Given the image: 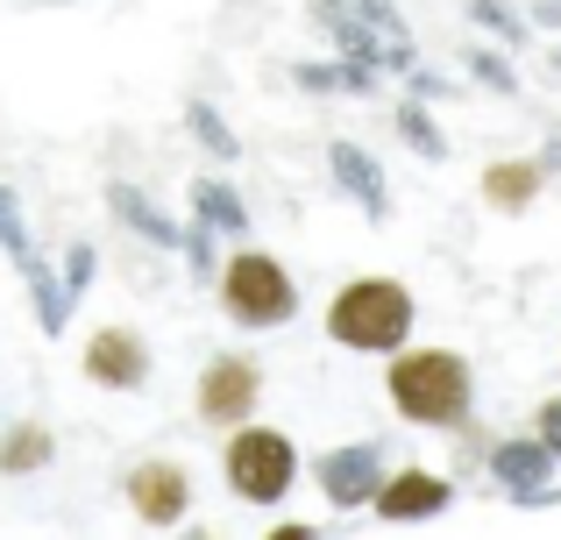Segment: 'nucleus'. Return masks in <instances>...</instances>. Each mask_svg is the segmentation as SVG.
Instances as JSON below:
<instances>
[{
	"mask_svg": "<svg viewBox=\"0 0 561 540\" xmlns=\"http://www.w3.org/2000/svg\"><path fill=\"white\" fill-rule=\"evenodd\" d=\"M548 441L561 448V405H548Z\"/></svg>",
	"mask_w": 561,
	"mask_h": 540,
	"instance_id": "11",
	"label": "nucleus"
},
{
	"mask_svg": "<svg viewBox=\"0 0 561 540\" xmlns=\"http://www.w3.org/2000/svg\"><path fill=\"white\" fill-rule=\"evenodd\" d=\"M391 399L405 405V420H455L469 405V377L455 356H398L391 363Z\"/></svg>",
	"mask_w": 561,
	"mask_h": 540,
	"instance_id": "1",
	"label": "nucleus"
},
{
	"mask_svg": "<svg viewBox=\"0 0 561 540\" xmlns=\"http://www.w3.org/2000/svg\"><path fill=\"white\" fill-rule=\"evenodd\" d=\"M85 370H93L100 384H136V377H142V342H136V334H93Z\"/></svg>",
	"mask_w": 561,
	"mask_h": 540,
	"instance_id": "7",
	"label": "nucleus"
},
{
	"mask_svg": "<svg viewBox=\"0 0 561 540\" xmlns=\"http://www.w3.org/2000/svg\"><path fill=\"white\" fill-rule=\"evenodd\" d=\"M228 306L234 320L263 328V320H285L291 313V277L271 264V256H234L228 264Z\"/></svg>",
	"mask_w": 561,
	"mask_h": 540,
	"instance_id": "3",
	"label": "nucleus"
},
{
	"mask_svg": "<svg viewBox=\"0 0 561 540\" xmlns=\"http://www.w3.org/2000/svg\"><path fill=\"white\" fill-rule=\"evenodd\" d=\"M136 513L157 519V527L185 513V476L171 470V462H150V470H136Z\"/></svg>",
	"mask_w": 561,
	"mask_h": 540,
	"instance_id": "6",
	"label": "nucleus"
},
{
	"mask_svg": "<svg viewBox=\"0 0 561 540\" xmlns=\"http://www.w3.org/2000/svg\"><path fill=\"white\" fill-rule=\"evenodd\" d=\"M228 476L242 498H277V491L291 484V441H277V434H242V441L228 448Z\"/></svg>",
	"mask_w": 561,
	"mask_h": 540,
	"instance_id": "4",
	"label": "nucleus"
},
{
	"mask_svg": "<svg viewBox=\"0 0 561 540\" xmlns=\"http://www.w3.org/2000/svg\"><path fill=\"white\" fill-rule=\"evenodd\" d=\"M440 498H448V491H440L434 476H398V484H383V491H377V505H383V513H391V519H412V513H434Z\"/></svg>",
	"mask_w": 561,
	"mask_h": 540,
	"instance_id": "8",
	"label": "nucleus"
},
{
	"mask_svg": "<svg viewBox=\"0 0 561 540\" xmlns=\"http://www.w3.org/2000/svg\"><path fill=\"white\" fill-rule=\"evenodd\" d=\"M249 405H256V370L249 363H214L206 370V384H199V413L206 420H249Z\"/></svg>",
	"mask_w": 561,
	"mask_h": 540,
	"instance_id": "5",
	"label": "nucleus"
},
{
	"mask_svg": "<svg viewBox=\"0 0 561 540\" xmlns=\"http://www.w3.org/2000/svg\"><path fill=\"white\" fill-rule=\"evenodd\" d=\"M405 320H412L405 291H398V285H377V277H363V285H348L342 299H334L328 328L342 334V342H356V348H391L398 334H405Z\"/></svg>",
	"mask_w": 561,
	"mask_h": 540,
	"instance_id": "2",
	"label": "nucleus"
},
{
	"mask_svg": "<svg viewBox=\"0 0 561 540\" xmlns=\"http://www.w3.org/2000/svg\"><path fill=\"white\" fill-rule=\"evenodd\" d=\"M43 448H50L43 434H14V441L0 448V462H8V470H28V462H43Z\"/></svg>",
	"mask_w": 561,
	"mask_h": 540,
	"instance_id": "10",
	"label": "nucleus"
},
{
	"mask_svg": "<svg viewBox=\"0 0 561 540\" xmlns=\"http://www.w3.org/2000/svg\"><path fill=\"white\" fill-rule=\"evenodd\" d=\"M526 185H534V171H526V164L491 171V199H497V207H519V199H526Z\"/></svg>",
	"mask_w": 561,
	"mask_h": 540,
	"instance_id": "9",
	"label": "nucleus"
}]
</instances>
